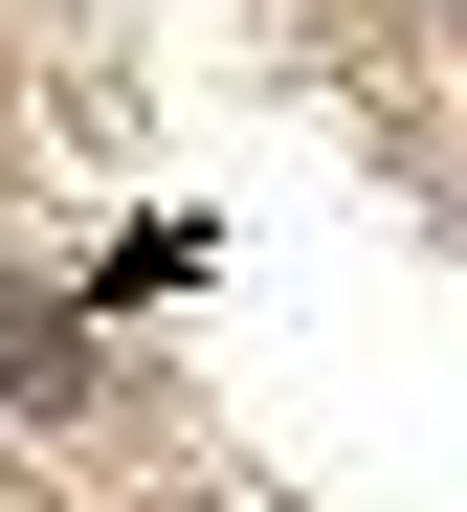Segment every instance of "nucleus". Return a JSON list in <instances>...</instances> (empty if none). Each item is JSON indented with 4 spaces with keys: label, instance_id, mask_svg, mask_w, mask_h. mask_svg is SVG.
Instances as JSON below:
<instances>
[{
    "label": "nucleus",
    "instance_id": "f257e3e1",
    "mask_svg": "<svg viewBox=\"0 0 467 512\" xmlns=\"http://www.w3.org/2000/svg\"><path fill=\"white\" fill-rule=\"evenodd\" d=\"M0 401H45V423H67V401H89V334H67V312H45V290H23V312H0Z\"/></svg>",
    "mask_w": 467,
    "mask_h": 512
}]
</instances>
